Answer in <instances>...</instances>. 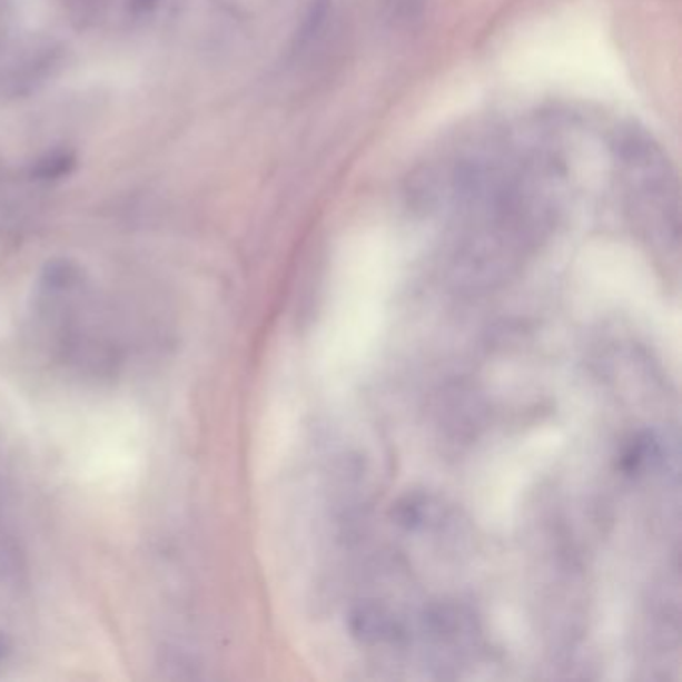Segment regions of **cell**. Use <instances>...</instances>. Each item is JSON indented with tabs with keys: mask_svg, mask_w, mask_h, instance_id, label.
I'll return each mask as SVG.
<instances>
[{
	"mask_svg": "<svg viewBox=\"0 0 682 682\" xmlns=\"http://www.w3.org/2000/svg\"><path fill=\"white\" fill-rule=\"evenodd\" d=\"M75 167V159L70 155H52L49 159L40 160L34 169V175L39 178H60L69 175Z\"/></svg>",
	"mask_w": 682,
	"mask_h": 682,
	"instance_id": "1",
	"label": "cell"
},
{
	"mask_svg": "<svg viewBox=\"0 0 682 682\" xmlns=\"http://www.w3.org/2000/svg\"><path fill=\"white\" fill-rule=\"evenodd\" d=\"M10 653L9 639L4 634L0 633V661H4Z\"/></svg>",
	"mask_w": 682,
	"mask_h": 682,
	"instance_id": "2",
	"label": "cell"
},
{
	"mask_svg": "<svg viewBox=\"0 0 682 682\" xmlns=\"http://www.w3.org/2000/svg\"><path fill=\"white\" fill-rule=\"evenodd\" d=\"M155 2H157V0H135V4H137L139 9H149Z\"/></svg>",
	"mask_w": 682,
	"mask_h": 682,
	"instance_id": "3",
	"label": "cell"
}]
</instances>
